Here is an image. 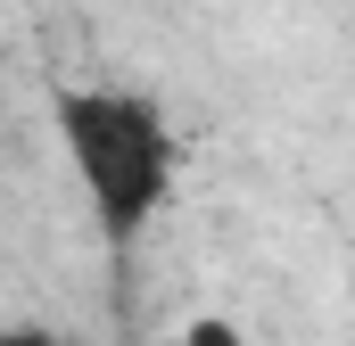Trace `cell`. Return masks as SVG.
Here are the masks:
<instances>
[{"label":"cell","mask_w":355,"mask_h":346,"mask_svg":"<svg viewBox=\"0 0 355 346\" xmlns=\"http://www.w3.org/2000/svg\"><path fill=\"white\" fill-rule=\"evenodd\" d=\"M182 346H240V330H232V322H215V313H207V322H190V330H182Z\"/></svg>","instance_id":"obj_2"},{"label":"cell","mask_w":355,"mask_h":346,"mask_svg":"<svg viewBox=\"0 0 355 346\" xmlns=\"http://www.w3.org/2000/svg\"><path fill=\"white\" fill-rule=\"evenodd\" d=\"M50 124H58L67 173L91 206V231L107 248H132L166 215L174 173H182V140L166 124V107L116 83H67L50 99Z\"/></svg>","instance_id":"obj_1"},{"label":"cell","mask_w":355,"mask_h":346,"mask_svg":"<svg viewBox=\"0 0 355 346\" xmlns=\"http://www.w3.org/2000/svg\"><path fill=\"white\" fill-rule=\"evenodd\" d=\"M0 346H67V338H58V330H25V322H17V330H0Z\"/></svg>","instance_id":"obj_3"}]
</instances>
